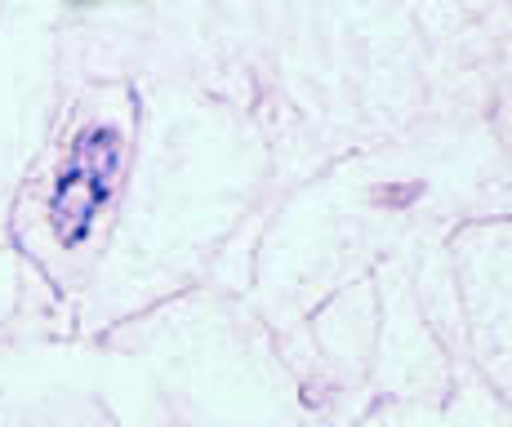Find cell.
Masks as SVG:
<instances>
[{
  "instance_id": "6da1fadb",
  "label": "cell",
  "mask_w": 512,
  "mask_h": 427,
  "mask_svg": "<svg viewBox=\"0 0 512 427\" xmlns=\"http://www.w3.org/2000/svg\"><path fill=\"white\" fill-rule=\"evenodd\" d=\"M116 174H121V134L112 125L85 129L72 143V156L58 174L54 196H49V223H54L58 241L81 245L90 236L94 214L112 196Z\"/></svg>"
}]
</instances>
